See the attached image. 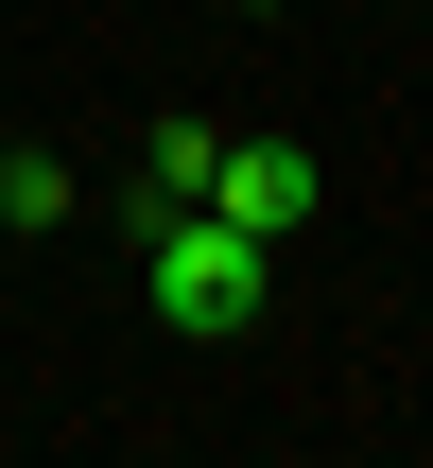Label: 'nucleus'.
Masks as SVG:
<instances>
[{
  "label": "nucleus",
  "mask_w": 433,
  "mask_h": 468,
  "mask_svg": "<svg viewBox=\"0 0 433 468\" xmlns=\"http://www.w3.org/2000/svg\"><path fill=\"white\" fill-rule=\"evenodd\" d=\"M139 261H156V330H191V347H208V330H243V313H260V278H278V243H260V226H226V208H156V226H139Z\"/></svg>",
  "instance_id": "f257e3e1"
},
{
  "label": "nucleus",
  "mask_w": 433,
  "mask_h": 468,
  "mask_svg": "<svg viewBox=\"0 0 433 468\" xmlns=\"http://www.w3.org/2000/svg\"><path fill=\"white\" fill-rule=\"evenodd\" d=\"M312 191H330V174H312L295 139H226L191 208H226V226H260V243H295V226H312Z\"/></svg>",
  "instance_id": "f03ea898"
},
{
  "label": "nucleus",
  "mask_w": 433,
  "mask_h": 468,
  "mask_svg": "<svg viewBox=\"0 0 433 468\" xmlns=\"http://www.w3.org/2000/svg\"><path fill=\"white\" fill-rule=\"evenodd\" d=\"M208 156H226V122H156V139H139V226H156V208H191V191H208Z\"/></svg>",
  "instance_id": "7ed1b4c3"
},
{
  "label": "nucleus",
  "mask_w": 433,
  "mask_h": 468,
  "mask_svg": "<svg viewBox=\"0 0 433 468\" xmlns=\"http://www.w3.org/2000/svg\"><path fill=\"white\" fill-rule=\"evenodd\" d=\"M0 226H69V156H0Z\"/></svg>",
  "instance_id": "20e7f679"
}]
</instances>
